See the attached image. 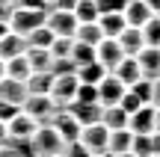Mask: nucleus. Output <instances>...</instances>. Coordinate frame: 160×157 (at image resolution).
<instances>
[{
  "label": "nucleus",
  "instance_id": "obj_16",
  "mask_svg": "<svg viewBox=\"0 0 160 157\" xmlns=\"http://www.w3.org/2000/svg\"><path fill=\"white\" fill-rule=\"evenodd\" d=\"M110 74H113V77H119V80L125 83L128 89H131L133 83H137L139 77H142V71H139V62H137V56H125V59H122V62L116 65L113 71H110Z\"/></svg>",
  "mask_w": 160,
  "mask_h": 157
},
{
  "label": "nucleus",
  "instance_id": "obj_11",
  "mask_svg": "<svg viewBox=\"0 0 160 157\" xmlns=\"http://www.w3.org/2000/svg\"><path fill=\"white\" fill-rule=\"evenodd\" d=\"M137 62H139L142 77L157 80V77H160V47H148V45H145L142 51L137 53Z\"/></svg>",
  "mask_w": 160,
  "mask_h": 157
},
{
  "label": "nucleus",
  "instance_id": "obj_19",
  "mask_svg": "<svg viewBox=\"0 0 160 157\" xmlns=\"http://www.w3.org/2000/svg\"><path fill=\"white\" fill-rule=\"evenodd\" d=\"M30 74H33V68H30V62H27V53H18V56L6 59V77L27 83V80H30Z\"/></svg>",
  "mask_w": 160,
  "mask_h": 157
},
{
  "label": "nucleus",
  "instance_id": "obj_45",
  "mask_svg": "<svg viewBox=\"0 0 160 157\" xmlns=\"http://www.w3.org/2000/svg\"><path fill=\"white\" fill-rule=\"evenodd\" d=\"M154 110H157V113H154V130L160 134V107H154Z\"/></svg>",
  "mask_w": 160,
  "mask_h": 157
},
{
  "label": "nucleus",
  "instance_id": "obj_39",
  "mask_svg": "<svg viewBox=\"0 0 160 157\" xmlns=\"http://www.w3.org/2000/svg\"><path fill=\"white\" fill-rule=\"evenodd\" d=\"M77 0H53V9H62V12H74Z\"/></svg>",
  "mask_w": 160,
  "mask_h": 157
},
{
  "label": "nucleus",
  "instance_id": "obj_27",
  "mask_svg": "<svg viewBox=\"0 0 160 157\" xmlns=\"http://www.w3.org/2000/svg\"><path fill=\"white\" fill-rule=\"evenodd\" d=\"M68 59L74 62V71L80 68V65H86V62H95V45H86V42H77V39H74Z\"/></svg>",
  "mask_w": 160,
  "mask_h": 157
},
{
  "label": "nucleus",
  "instance_id": "obj_17",
  "mask_svg": "<svg viewBox=\"0 0 160 157\" xmlns=\"http://www.w3.org/2000/svg\"><path fill=\"white\" fill-rule=\"evenodd\" d=\"M98 27H101L104 39H119L128 24H125V15H122V12H104V15L98 18Z\"/></svg>",
  "mask_w": 160,
  "mask_h": 157
},
{
  "label": "nucleus",
  "instance_id": "obj_7",
  "mask_svg": "<svg viewBox=\"0 0 160 157\" xmlns=\"http://www.w3.org/2000/svg\"><path fill=\"white\" fill-rule=\"evenodd\" d=\"M39 125H42V122H36L33 116H27V113L21 110L9 125H6V128H9V140H12V142H30V140L36 136V130H39Z\"/></svg>",
  "mask_w": 160,
  "mask_h": 157
},
{
  "label": "nucleus",
  "instance_id": "obj_2",
  "mask_svg": "<svg viewBox=\"0 0 160 157\" xmlns=\"http://www.w3.org/2000/svg\"><path fill=\"white\" fill-rule=\"evenodd\" d=\"M30 145H33V151L36 154H62L65 151V140L53 130V125L51 122H45V125H39V130H36V136L30 140Z\"/></svg>",
  "mask_w": 160,
  "mask_h": 157
},
{
  "label": "nucleus",
  "instance_id": "obj_13",
  "mask_svg": "<svg viewBox=\"0 0 160 157\" xmlns=\"http://www.w3.org/2000/svg\"><path fill=\"white\" fill-rule=\"evenodd\" d=\"M154 107L145 104L139 107L137 113H131V119H128V128L133 130V134H154Z\"/></svg>",
  "mask_w": 160,
  "mask_h": 157
},
{
  "label": "nucleus",
  "instance_id": "obj_42",
  "mask_svg": "<svg viewBox=\"0 0 160 157\" xmlns=\"http://www.w3.org/2000/svg\"><path fill=\"white\" fill-rule=\"evenodd\" d=\"M6 142H12L9 140V128H6V122H0V145H6Z\"/></svg>",
  "mask_w": 160,
  "mask_h": 157
},
{
  "label": "nucleus",
  "instance_id": "obj_32",
  "mask_svg": "<svg viewBox=\"0 0 160 157\" xmlns=\"http://www.w3.org/2000/svg\"><path fill=\"white\" fill-rule=\"evenodd\" d=\"M71 45H74V39L57 36L53 45H51V56H53V59H68V56H71Z\"/></svg>",
  "mask_w": 160,
  "mask_h": 157
},
{
  "label": "nucleus",
  "instance_id": "obj_36",
  "mask_svg": "<svg viewBox=\"0 0 160 157\" xmlns=\"http://www.w3.org/2000/svg\"><path fill=\"white\" fill-rule=\"evenodd\" d=\"M62 157H92V151H89V148H86L80 140H74V142H65Z\"/></svg>",
  "mask_w": 160,
  "mask_h": 157
},
{
  "label": "nucleus",
  "instance_id": "obj_14",
  "mask_svg": "<svg viewBox=\"0 0 160 157\" xmlns=\"http://www.w3.org/2000/svg\"><path fill=\"white\" fill-rule=\"evenodd\" d=\"M27 83H21V80H12V77H3L0 80V98L3 101H9V104H18V107H24V101H27Z\"/></svg>",
  "mask_w": 160,
  "mask_h": 157
},
{
  "label": "nucleus",
  "instance_id": "obj_31",
  "mask_svg": "<svg viewBox=\"0 0 160 157\" xmlns=\"http://www.w3.org/2000/svg\"><path fill=\"white\" fill-rule=\"evenodd\" d=\"M131 154H133V157H151V154H154V142H151V134H133Z\"/></svg>",
  "mask_w": 160,
  "mask_h": 157
},
{
  "label": "nucleus",
  "instance_id": "obj_33",
  "mask_svg": "<svg viewBox=\"0 0 160 157\" xmlns=\"http://www.w3.org/2000/svg\"><path fill=\"white\" fill-rule=\"evenodd\" d=\"M151 83H154V80H148V77H139V80L131 86V92L137 95L142 104H151Z\"/></svg>",
  "mask_w": 160,
  "mask_h": 157
},
{
  "label": "nucleus",
  "instance_id": "obj_21",
  "mask_svg": "<svg viewBox=\"0 0 160 157\" xmlns=\"http://www.w3.org/2000/svg\"><path fill=\"white\" fill-rule=\"evenodd\" d=\"M24 51H27V39H24V36L9 33V36L0 39V59H12V56H18V53H24Z\"/></svg>",
  "mask_w": 160,
  "mask_h": 157
},
{
  "label": "nucleus",
  "instance_id": "obj_51",
  "mask_svg": "<svg viewBox=\"0 0 160 157\" xmlns=\"http://www.w3.org/2000/svg\"><path fill=\"white\" fill-rule=\"evenodd\" d=\"M57 157H62V154H57Z\"/></svg>",
  "mask_w": 160,
  "mask_h": 157
},
{
  "label": "nucleus",
  "instance_id": "obj_37",
  "mask_svg": "<svg viewBox=\"0 0 160 157\" xmlns=\"http://www.w3.org/2000/svg\"><path fill=\"white\" fill-rule=\"evenodd\" d=\"M18 113H21V107H18V104H9V101H3V98H0V122H6V125H9L12 119L18 116Z\"/></svg>",
  "mask_w": 160,
  "mask_h": 157
},
{
  "label": "nucleus",
  "instance_id": "obj_46",
  "mask_svg": "<svg viewBox=\"0 0 160 157\" xmlns=\"http://www.w3.org/2000/svg\"><path fill=\"white\" fill-rule=\"evenodd\" d=\"M6 77V59H0V80Z\"/></svg>",
  "mask_w": 160,
  "mask_h": 157
},
{
  "label": "nucleus",
  "instance_id": "obj_5",
  "mask_svg": "<svg viewBox=\"0 0 160 157\" xmlns=\"http://www.w3.org/2000/svg\"><path fill=\"white\" fill-rule=\"evenodd\" d=\"M80 142H83V145L89 148L92 154H101V151H107V145H110V128H107L104 122L86 125V128L80 130Z\"/></svg>",
  "mask_w": 160,
  "mask_h": 157
},
{
  "label": "nucleus",
  "instance_id": "obj_1",
  "mask_svg": "<svg viewBox=\"0 0 160 157\" xmlns=\"http://www.w3.org/2000/svg\"><path fill=\"white\" fill-rule=\"evenodd\" d=\"M48 21V9H24V6H12L9 12V27L18 36H30L36 27Z\"/></svg>",
  "mask_w": 160,
  "mask_h": 157
},
{
  "label": "nucleus",
  "instance_id": "obj_35",
  "mask_svg": "<svg viewBox=\"0 0 160 157\" xmlns=\"http://www.w3.org/2000/svg\"><path fill=\"white\" fill-rule=\"evenodd\" d=\"M119 107H122V110L128 113V116H131V113H137L139 107H145V104H142V101H139L137 95L131 92V89H125V95H122V101H119Z\"/></svg>",
  "mask_w": 160,
  "mask_h": 157
},
{
  "label": "nucleus",
  "instance_id": "obj_4",
  "mask_svg": "<svg viewBox=\"0 0 160 157\" xmlns=\"http://www.w3.org/2000/svg\"><path fill=\"white\" fill-rule=\"evenodd\" d=\"M27 116H33L36 122H51L53 119V113L59 110V104L51 98V95H27V101H24V107H21Z\"/></svg>",
  "mask_w": 160,
  "mask_h": 157
},
{
  "label": "nucleus",
  "instance_id": "obj_28",
  "mask_svg": "<svg viewBox=\"0 0 160 157\" xmlns=\"http://www.w3.org/2000/svg\"><path fill=\"white\" fill-rule=\"evenodd\" d=\"M24 39H27V47H48V51H51L57 36H53V30L48 27V24H42V27H36L30 36H24Z\"/></svg>",
  "mask_w": 160,
  "mask_h": 157
},
{
  "label": "nucleus",
  "instance_id": "obj_6",
  "mask_svg": "<svg viewBox=\"0 0 160 157\" xmlns=\"http://www.w3.org/2000/svg\"><path fill=\"white\" fill-rule=\"evenodd\" d=\"M45 24L53 30V36L74 39V33H77V18H74V12H62V9H53V6H48V21Z\"/></svg>",
  "mask_w": 160,
  "mask_h": 157
},
{
  "label": "nucleus",
  "instance_id": "obj_23",
  "mask_svg": "<svg viewBox=\"0 0 160 157\" xmlns=\"http://www.w3.org/2000/svg\"><path fill=\"white\" fill-rule=\"evenodd\" d=\"M51 86H53V71H33L27 80L30 95H51Z\"/></svg>",
  "mask_w": 160,
  "mask_h": 157
},
{
  "label": "nucleus",
  "instance_id": "obj_43",
  "mask_svg": "<svg viewBox=\"0 0 160 157\" xmlns=\"http://www.w3.org/2000/svg\"><path fill=\"white\" fill-rule=\"evenodd\" d=\"M145 3H148V9L154 12V15H160V0H145Z\"/></svg>",
  "mask_w": 160,
  "mask_h": 157
},
{
  "label": "nucleus",
  "instance_id": "obj_26",
  "mask_svg": "<svg viewBox=\"0 0 160 157\" xmlns=\"http://www.w3.org/2000/svg\"><path fill=\"white\" fill-rule=\"evenodd\" d=\"M74 18L77 24H92L101 18V9H98V0H77L74 6Z\"/></svg>",
  "mask_w": 160,
  "mask_h": 157
},
{
  "label": "nucleus",
  "instance_id": "obj_38",
  "mask_svg": "<svg viewBox=\"0 0 160 157\" xmlns=\"http://www.w3.org/2000/svg\"><path fill=\"white\" fill-rule=\"evenodd\" d=\"M18 6H24V9H48L45 0H18Z\"/></svg>",
  "mask_w": 160,
  "mask_h": 157
},
{
  "label": "nucleus",
  "instance_id": "obj_20",
  "mask_svg": "<svg viewBox=\"0 0 160 157\" xmlns=\"http://www.w3.org/2000/svg\"><path fill=\"white\" fill-rule=\"evenodd\" d=\"M133 145V130L131 128H122V130H110V145L107 151L110 154H128Z\"/></svg>",
  "mask_w": 160,
  "mask_h": 157
},
{
  "label": "nucleus",
  "instance_id": "obj_8",
  "mask_svg": "<svg viewBox=\"0 0 160 157\" xmlns=\"http://www.w3.org/2000/svg\"><path fill=\"white\" fill-rule=\"evenodd\" d=\"M51 125H53V130H57V134L62 136L65 142H74V140H80V130H83V125H80L77 119L71 116L68 110H65V107H59V110L53 113Z\"/></svg>",
  "mask_w": 160,
  "mask_h": 157
},
{
  "label": "nucleus",
  "instance_id": "obj_30",
  "mask_svg": "<svg viewBox=\"0 0 160 157\" xmlns=\"http://www.w3.org/2000/svg\"><path fill=\"white\" fill-rule=\"evenodd\" d=\"M139 30H142V39L148 47H160V15H151Z\"/></svg>",
  "mask_w": 160,
  "mask_h": 157
},
{
  "label": "nucleus",
  "instance_id": "obj_25",
  "mask_svg": "<svg viewBox=\"0 0 160 157\" xmlns=\"http://www.w3.org/2000/svg\"><path fill=\"white\" fill-rule=\"evenodd\" d=\"M128 113L122 110L119 104H113V107H104V113H101V122L107 125L110 130H122V128H128Z\"/></svg>",
  "mask_w": 160,
  "mask_h": 157
},
{
  "label": "nucleus",
  "instance_id": "obj_44",
  "mask_svg": "<svg viewBox=\"0 0 160 157\" xmlns=\"http://www.w3.org/2000/svg\"><path fill=\"white\" fill-rule=\"evenodd\" d=\"M151 142H154V154H160V134H157V130L151 134Z\"/></svg>",
  "mask_w": 160,
  "mask_h": 157
},
{
  "label": "nucleus",
  "instance_id": "obj_41",
  "mask_svg": "<svg viewBox=\"0 0 160 157\" xmlns=\"http://www.w3.org/2000/svg\"><path fill=\"white\" fill-rule=\"evenodd\" d=\"M9 33H12V27H9V15H6V18H0V39L9 36Z\"/></svg>",
  "mask_w": 160,
  "mask_h": 157
},
{
  "label": "nucleus",
  "instance_id": "obj_12",
  "mask_svg": "<svg viewBox=\"0 0 160 157\" xmlns=\"http://www.w3.org/2000/svg\"><path fill=\"white\" fill-rule=\"evenodd\" d=\"M65 110L71 113V116L77 119L80 125H95V122H101V113H104V107L101 104H83V101H71L68 107H65Z\"/></svg>",
  "mask_w": 160,
  "mask_h": 157
},
{
  "label": "nucleus",
  "instance_id": "obj_15",
  "mask_svg": "<svg viewBox=\"0 0 160 157\" xmlns=\"http://www.w3.org/2000/svg\"><path fill=\"white\" fill-rule=\"evenodd\" d=\"M122 15H125V24H128V27H142V24L148 21L154 12L148 9V3H145V0H128V6H125V12H122Z\"/></svg>",
  "mask_w": 160,
  "mask_h": 157
},
{
  "label": "nucleus",
  "instance_id": "obj_47",
  "mask_svg": "<svg viewBox=\"0 0 160 157\" xmlns=\"http://www.w3.org/2000/svg\"><path fill=\"white\" fill-rule=\"evenodd\" d=\"M92 157H113V154H110V151H101V154H92Z\"/></svg>",
  "mask_w": 160,
  "mask_h": 157
},
{
  "label": "nucleus",
  "instance_id": "obj_29",
  "mask_svg": "<svg viewBox=\"0 0 160 157\" xmlns=\"http://www.w3.org/2000/svg\"><path fill=\"white\" fill-rule=\"evenodd\" d=\"M74 39H77V42H86V45H98V42L104 39V33H101V27H98V21H92V24H77Z\"/></svg>",
  "mask_w": 160,
  "mask_h": 157
},
{
  "label": "nucleus",
  "instance_id": "obj_24",
  "mask_svg": "<svg viewBox=\"0 0 160 157\" xmlns=\"http://www.w3.org/2000/svg\"><path fill=\"white\" fill-rule=\"evenodd\" d=\"M74 74H77V80H80V83H92V86H98V83H101L104 77L110 74V71H107V68H104V65L95 59V62H86V65H80V68L74 71Z\"/></svg>",
  "mask_w": 160,
  "mask_h": 157
},
{
  "label": "nucleus",
  "instance_id": "obj_40",
  "mask_svg": "<svg viewBox=\"0 0 160 157\" xmlns=\"http://www.w3.org/2000/svg\"><path fill=\"white\" fill-rule=\"evenodd\" d=\"M151 107H160V77L151 83Z\"/></svg>",
  "mask_w": 160,
  "mask_h": 157
},
{
  "label": "nucleus",
  "instance_id": "obj_34",
  "mask_svg": "<svg viewBox=\"0 0 160 157\" xmlns=\"http://www.w3.org/2000/svg\"><path fill=\"white\" fill-rule=\"evenodd\" d=\"M74 101H83V104H101V101H98V86H92V83H80Z\"/></svg>",
  "mask_w": 160,
  "mask_h": 157
},
{
  "label": "nucleus",
  "instance_id": "obj_22",
  "mask_svg": "<svg viewBox=\"0 0 160 157\" xmlns=\"http://www.w3.org/2000/svg\"><path fill=\"white\" fill-rule=\"evenodd\" d=\"M24 53H27V62L33 71H51L53 68V56L48 47H27Z\"/></svg>",
  "mask_w": 160,
  "mask_h": 157
},
{
  "label": "nucleus",
  "instance_id": "obj_3",
  "mask_svg": "<svg viewBox=\"0 0 160 157\" xmlns=\"http://www.w3.org/2000/svg\"><path fill=\"white\" fill-rule=\"evenodd\" d=\"M77 74L74 71H65V74H53V86H51V98L57 101L59 107H68L71 101L77 98Z\"/></svg>",
  "mask_w": 160,
  "mask_h": 157
},
{
  "label": "nucleus",
  "instance_id": "obj_49",
  "mask_svg": "<svg viewBox=\"0 0 160 157\" xmlns=\"http://www.w3.org/2000/svg\"><path fill=\"white\" fill-rule=\"evenodd\" d=\"M45 3H48V6H53V0H45Z\"/></svg>",
  "mask_w": 160,
  "mask_h": 157
},
{
  "label": "nucleus",
  "instance_id": "obj_50",
  "mask_svg": "<svg viewBox=\"0 0 160 157\" xmlns=\"http://www.w3.org/2000/svg\"><path fill=\"white\" fill-rule=\"evenodd\" d=\"M151 157H160V154H151Z\"/></svg>",
  "mask_w": 160,
  "mask_h": 157
},
{
  "label": "nucleus",
  "instance_id": "obj_9",
  "mask_svg": "<svg viewBox=\"0 0 160 157\" xmlns=\"http://www.w3.org/2000/svg\"><path fill=\"white\" fill-rule=\"evenodd\" d=\"M125 56H128V53L122 51V45H119L116 39H101V42L95 45V59H98L107 71H113Z\"/></svg>",
  "mask_w": 160,
  "mask_h": 157
},
{
  "label": "nucleus",
  "instance_id": "obj_48",
  "mask_svg": "<svg viewBox=\"0 0 160 157\" xmlns=\"http://www.w3.org/2000/svg\"><path fill=\"white\" fill-rule=\"evenodd\" d=\"M113 157H133V154H131V151H128V154H113Z\"/></svg>",
  "mask_w": 160,
  "mask_h": 157
},
{
  "label": "nucleus",
  "instance_id": "obj_18",
  "mask_svg": "<svg viewBox=\"0 0 160 157\" xmlns=\"http://www.w3.org/2000/svg\"><path fill=\"white\" fill-rule=\"evenodd\" d=\"M116 42L122 45V51H125L128 56H137V53L145 47V39H142V30L139 27H125V33H122Z\"/></svg>",
  "mask_w": 160,
  "mask_h": 157
},
{
  "label": "nucleus",
  "instance_id": "obj_10",
  "mask_svg": "<svg viewBox=\"0 0 160 157\" xmlns=\"http://www.w3.org/2000/svg\"><path fill=\"white\" fill-rule=\"evenodd\" d=\"M125 89H128V86L119 80V77L107 74L101 83H98V101H101V107H113V104H119L122 95H125Z\"/></svg>",
  "mask_w": 160,
  "mask_h": 157
}]
</instances>
